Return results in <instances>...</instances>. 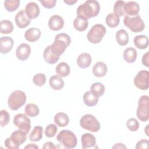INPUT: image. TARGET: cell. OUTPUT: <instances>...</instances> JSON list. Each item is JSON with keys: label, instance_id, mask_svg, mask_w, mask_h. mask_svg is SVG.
Listing matches in <instances>:
<instances>
[{"label": "cell", "instance_id": "cell-1", "mask_svg": "<svg viewBox=\"0 0 149 149\" xmlns=\"http://www.w3.org/2000/svg\"><path fill=\"white\" fill-rule=\"evenodd\" d=\"M100 11V6L95 0H87L84 3L79 5L76 10L77 17L86 19L97 16Z\"/></svg>", "mask_w": 149, "mask_h": 149}, {"label": "cell", "instance_id": "cell-2", "mask_svg": "<svg viewBox=\"0 0 149 149\" xmlns=\"http://www.w3.org/2000/svg\"><path fill=\"white\" fill-rule=\"evenodd\" d=\"M71 39L70 36L66 33L58 34L54 39V41L51 45L52 52L56 55L60 56L70 45Z\"/></svg>", "mask_w": 149, "mask_h": 149}, {"label": "cell", "instance_id": "cell-3", "mask_svg": "<svg viewBox=\"0 0 149 149\" xmlns=\"http://www.w3.org/2000/svg\"><path fill=\"white\" fill-rule=\"evenodd\" d=\"M27 133L22 130H15L12 133L10 137L6 139L4 142L5 147L8 149H18L20 146L27 139Z\"/></svg>", "mask_w": 149, "mask_h": 149}, {"label": "cell", "instance_id": "cell-4", "mask_svg": "<svg viewBox=\"0 0 149 149\" xmlns=\"http://www.w3.org/2000/svg\"><path fill=\"white\" fill-rule=\"evenodd\" d=\"M56 140L66 148H73L77 144L76 136L73 132L69 130H61L58 134Z\"/></svg>", "mask_w": 149, "mask_h": 149}, {"label": "cell", "instance_id": "cell-5", "mask_svg": "<svg viewBox=\"0 0 149 149\" xmlns=\"http://www.w3.org/2000/svg\"><path fill=\"white\" fill-rule=\"evenodd\" d=\"M26 101V95L21 90H15L9 95L8 100L9 108L12 111H16L23 106Z\"/></svg>", "mask_w": 149, "mask_h": 149}, {"label": "cell", "instance_id": "cell-6", "mask_svg": "<svg viewBox=\"0 0 149 149\" xmlns=\"http://www.w3.org/2000/svg\"><path fill=\"white\" fill-rule=\"evenodd\" d=\"M123 23L133 33H138L143 31L145 29V24L139 15L134 16H125Z\"/></svg>", "mask_w": 149, "mask_h": 149}, {"label": "cell", "instance_id": "cell-7", "mask_svg": "<svg viewBox=\"0 0 149 149\" xmlns=\"http://www.w3.org/2000/svg\"><path fill=\"white\" fill-rule=\"evenodd\" d=\"M106 33L105 27L101 24H96L91 27L87 34L88 41L93 44L100 43Z\"/></svg>", "mask_w": 149, "mask_h": 149}, {"label": "cell", "instance_id": "cell-8", "mask_svg": "<svg viewBox=\"0 0 149 149\" xmlns=\"http://www.w3.org/2000/svg\"><path fill=\"white\" fill-rule=\"evenodd\" d=\"M80 125L83 129L91 132H97L99 131L101 127L100 122L91 114L83 115L80 120Z\"/></svg>", "mask_w": 149, "mask_h": 149}, {"label": "cell", "instance_id": "cell-9", "mask_svg": "<svg viewBox=\"0 0 149 149\" xmlns=\"http://www.w3.org/2000/svg\"><path fill=\"white\" fill-rule=\"evenodd\" d=\"M148 96L143 95L139 100L138 107L137 108L136 115L137 118L142 121L146 122L149 118V111H148Z\"/></svg>", "mask_w": 149, "mask_h": 149}, {"label": "cell", "instance_id": "cell-10", "mask_svg": "<svg viewBox=\"0 0 149 149\" xmlns=\"http://www.w3.org/2000/svg\"><path fill=\"white\" fill-rule=\"evenodd\" d=\"M13 123L16 127L26 132L27 134L31 129V120L30 118L23 113H18L14 116Z\"/></svg>", "mask_w": 149, "mask_h": 149}, {"label": "cell", "instance_id": "cell-11", "mask_svg": "<svg viewBox=\"0 0 149 149\" xmlns=\"http://www.w3.org/2000/svg\"><path fill=\"white\" fill-rule=\"evenodd\" d=\"M149 72L148 70L139 71L134 78V86L141 90H147L148 88Z\"/></svg>", "mask_w": 149, "mask_h": 149}, {"label": "cell", "instance_id": "cell-12", "mask_svg": "<svg viewBox=\"0 0 149 149\" xmlns=\"http://www.w3.org/2000/svg\"><path fill=\"white\" fill-rule=\"evenodd\" d=\"M31 53V48L29 45L26 43L20 44L16 50V56L17 58L22 61H24L29 58Z\"/></svg>", "mask_w": 149, "mask_h": 149}, {"label": "cell", "instance_id": "cell-13", "mask_svg": "<svg viewBox=\"0 0 149 149\" xmlns=\"http://www.w3.org/2000/svg\"><path fill=\"white\" fill-rule=\"evenodd\" d=\"M15 20L16 26L20 29L26 27L31 22V20L27 17L24 10H21L17 13L15 17Z\"/></svg>", "mask_w": 149, "mask_h": 149}, {"label": "cell", "instance_id": "cell-14", "mask_svg": "<svg viewBox=\"0 0 149 149\" xmlns=\"http://www.w3.org/2000/svg\"><path fill=\"white\" fill-rule=\"evenodd\" d=\"M64 26L63 19L59 15L52 16L48 20V26L53 31H58L63 28Z\"/></svg>", "mask_w": 149, "mask_h": 149}, {"label": "cell", "instance_id": "cell-15", "mask_svg": "<svg viewBox=\"0 0 149 149\" xmlns=\"http://www.w3.org/2000/svg\"><path fill=\"white\" fill-rule=\"evenodd\" d=\"M25 12L30 20L34 19L40 15V8L36 2H30L26 5L25 7Z\"/></svg>", "mask_w": 149, "mask_h": 149}, {"label": "cell", "instance_id": "cell-16", "mask_svg": "<svg viewBox=\"0 0 149 149\" xmlns=\"http://www.w3.org/2000/svg\"><path fill=\"white\" fill-rule=\"evenodd\" d=\"M14 41L13 39L8 36L2 37L0 38V52L5 54L9 52L13 48Z\"/></svg>", "mask_w": 149, "mask_h": 149}, {"label": "cell", "instance_id": "cell-17", "mask_svg": "<svg viewBox=\"0 0 149 149\" xmlns=\"http://www.w3.org/2000/svg\"><path fill=\"white\" fill-rule=\"evenodd\" d=\"M140 11L139 5L134 1H129L124 5V12L129 16H134L138 15Z\"/></svg>", "mask_w": 149, "mask_h": 149}, {"label": "cell", "instance_id": "cell-18", "mask_svg": "<svg viewBox=\"0 0 149 149\" xmlns=\"http://www.w3.org/2000/svg\"><path fill=\"white\" fill-rule=\"evenodd\" d=\"M82 148L83 149L94 147L96 145V139L94 136L91 133H86L82 134L81 137Z\"/></svg>", "mask_w": 149, "mask_h": 149}, {"label": "cell", "instance_id": "cell-19", "mask_svg": "<svg viewBox=\"0 0 149 149\" xmlns=\"http://www.w3.org/2000/svg\"><path fill=\"white\" fill-rule=\"evenodd\" d=\"M41 34V32L39 29L31 27L25 31L24 38L29 42H36L40 38Z\"/></svg>", "mask_w": 149, "mask_h": 149}, {"label": "cell", "instance_id": "cell-20", "mask_svg": "<svg viewBox=\"0 0 149 149\" xmlns=\"http://www.w3.org/2000/svg\"><path fill=\"white\" fill-rule=\"evenodd\" d=\"M108 71L107 65L102 62H97L93 67L92 72L93 74L98 77H102L105 76Z\"/></svg>", "mask_w": 149, "mask_h": 149}, {"label": "cell", "instance_id": "cell-21", "mask_svg": "<svg viewBox=\"0 0 149 149\" xmlns=\"http://www.w3.org/2000/svg\"><path fill=\"white\" fill-rule=\"evenodd\" d=\"M91 63V56L87 52L80 54L77 58V64L78 66L82 69H85L90 66Z\"/></svg>", "mask_w": 149, "mask_h": 149}, {"label": "cell", "instance_id": "cell-22", "mask_svg": "<svg viewBox=\"0 0 149 149\" xmlns=\"http://www.w3.org/2000/svg\"><path fill=\"white\" fill-rule=\"evenodd\" d=\"M43 56L45 61L49 64H54L59 59V56L55 55L51 49V45L47 46L43 52Z\"/></svg>", "mask_w": 149, "mask_h": 149}, {"label": "cell", "instance_id": "cell-23", "mask_svg": "<svg viewBox=\"0 0 149 149\" xmlns=\"http://www.w3.org/2000/svg\"><path fill=\"white\" fill-rule=\"evenodd\" d=\"M134 45L140 49H144L148 46V38L145 35H138L134 37Z\"/></svg>", "mask_w": 149, "mask_h": 149}, {"label": "cell", "instance_id": "cell-24", "mask_svg": "<svg viewBox=\"0 0 149 149\" xmlns=\"http://www.w3.org/2000/svg\"><path fill=\"white\" fill-rule=\"evenodd\" d=\"M83 100L87 106L94 107L98 103L99 98L98 97L93 94L90 91H87L84 94L83 96Z\"/></svg>", "mask_w": 149, "mask_h": 149}, {"label": "cell", "instance_id": "cell-25", "mask_svg": "<svg viewBox=\"0 0 149 149\" xmlns=\"http://www.w3.org/2000/svg\"><path fill=\"white\" fill-rule=\"evenodd\" d=\"M63 80L58 75H54L49 78V86L55 90H60L64 86Z\"/></svg>", "mask_w": 149, "mask_h": 149}, {"label": "cell", "instance_id": "cell-26", "mask_svg": "<svg viewBox=\"0 0 149 149\" xmlns=\"http://www.w3.org/2000/svg\"><path fill=\"white\" fill-rule=\"evenodd\" d=\"M124 60L127 63H133L137 58V51L133 47L125 49L123 53Z\"/></svg>", "mask_w": 149, "mask_h": 149}, {"label": "cell", "instance_id": "cell-27", "mask_svg": "<svg viewBox=\"0 0 149 149\" xmlns=\"http://www.w3.org/2000/svg\"><path fill=\"white\" fill-rule=\"evenodd\" d=\"M55 72L58 76H60L61 77H65L70 74V69L67 63L62 62L59 63L56 66Z\"/></svg>", "mask_w": 149, "mask_h": 149}, {"label": "cell", "instance_id": "cell-28", "mask_svg": "<svg viewBox=\"0 0 149 149\" xmlns=\"http://www.w3.org/2000/svg\"><path fill=\"white\" fill-rule=\"evenodd\" d=\"M115 37L118 44L120 46H125L129 42L128 33L124 29L119 30L116 33Z\"/></svg>", "mask_w": 149, "mask_h": 149}, {"label": "cell", "instance_id": "cell-29", "mask_svg": "<svg viewBox=\"0 0 149 149\" xmlns=\"http://www.w3.org/2000/svg\"><path fill=\"white\" fill-rule=\"evenodd\" d=\"M54 122L59 127H65L69 122V118L64 112H58L54 116Z\"/></svg>", "mask_w": 149, "mask_h": 149}, {"label": "cell", "instance_id": "cell-30", "mask_svg": "<svg viewBox=\"0 0 149 149\" xmlns=\"http://www.w3.org/2000/svg\"><path fill=\"white\" fill-rule=\"evenodd\" d=\"M87 19L81 17H76L73 20V26L75 29L79 31H83L87 29L88 27Z\"/></svg>", "mask_w": 149, "mask_h": 149}, {"label": "cell", "instance_id": "cell-31", "mask_svg": "<svg viewBox=\"0 0 149 149\" xmlns=\"http://www.w3.org/2000/svg\"><path fill=\"white\" fill-rule=\"evenodd\" d=\"M42 127L36 126L29 135V140L31 141H39L42 138Z\"/></svg>", "mask_w": 149, "mask_h": 149}, {"label": "cell", "instance_id": "cell-32", "mask_svg": "<svg viewBox=\"0 0 149 149\" xmlns=\"http://www.w3.org/2000/svg\"><path fill=\"white\" fill-rule=\"evenodd\" d=\"M120 22L119 16L114 13H109L105 19V23L106 24L111 28L117 27Z\"/></svg>", "mask_w": 149, "mask_h": 149}, {"label": "cell", "instance_id": "cell-33", "mask_svg": "<svg viewBox=\"0 0 149 149\" xmlns=\"http://www.w3.org/2000/svg\"><path fill=\"white\" fill-rule=\"evenodd\" d=\"M105 90V86L100 82L94 83L90 87V91L98 97L104 95Z\"/></svg>", "mask_w": 149, "mask_h": 149}, {"label": "cell", "instance_id": "cell-34", "mask_svg": "<svg viewBox=\"0 0 149 149\" xmlns=\"http://www.w3.org/2000/svg\"><path fill=\"white\" fill-rule=\"evenodd\" d=\"M24 112L27 116L34 118L39 114L40 109L38 106L35 104L30 103L26 105L24 108Z\"/></svg>", "mask_w": 149, "mask_h": 149}, {"label": "cell", "instance_id": "cell-35", "mask_svg": "<svg viewBox=\"0 0 149 149\" xmlns=\"http://www.w3.org/2000/svg\"><path fill=\"white\" fill-rule=\"evenodd\" d=\"M13 25L9 20H2L0 22V31L1 34H9L13 31Z\"/></svg>", "mask_w": 149, "mask_h": 149}, {"label": "cell", "instance_id": "cell-36", "mask_svg": "<svg viewBox=\"0 0 149 149\" xmlns=\"http://www.w3.org/2000/svg\"><path fill=\"white\" fill-rule=\"evenodd\" d=\"M20 5L19 0H6L4 1V7L8 12L16 10Z\"/></svg>", "mask_w": 149, "mask_h": 149}, {"label": "cell", "instance_id": "cell-37", "mask_svg": "<svg viewBox=\"0 0 149 149\" xmlns=\"http://www.w3.org/2000/svg\"><path fill=\"white\" fill-rule=\"evenodd\" d=\"M125 2L123 1H117L113 6V12L119 16L124 15V5Z\"/></svg>", "mask_w": 149, "mask_h": 149}, {"label": "cell", "instance_id": "cell-38", "mask_svg": "<svg viewBox=\"0 0 149 149\" xmlns=\"http://www.w3.org/2000/svg\"><path fill=\"white\" fill-rule=\"evenodd\" d=\"M33 83L37 86H42L44 85L46 81V77L44 73H37L33 76Z\"/></svg>", "mask_w": 149, "mask_h": 149}, {"label": "cell", "instance_id": "cell-39", "mask_svg": "<svg viewBox=\"0 0 149 149\" xmlns=\"http://www.w3.org/2000/svg\"><path fill=\"white\" fill-rule=\"evenodd\" d=\"M58 131V128L55 124H49L47 126L45 130V134L47 137L51 138L55 136Z\"/></svg>", "mask_w": 149, "mask_h": 149}, {"label": "cell", "instance_id": "cell-40", "mask_svg": "<svg viewBox=\"0 0 149 149\" xmlns=\"http://www.w3.org/2000/svg\"><path fill=\"white\" fill-rule=\"evenodd\" d=\"M10 115L6 110L2 109L0 111V123L1 127H4L9 122Z\"/></svg>", "mask_w": 149, "mask_h": 149}, {"label": "cell", "instance_id": "cell-41", "mask_svg": "<svg viewBox=\"0 0 149 149\" xmlns=\"http://www.w3.org/2000/svg\"><path fill=\"white\" fill-rule=\"evenodd\" d=\"M126 126L131 132H136L139 127V123L135 118H130L127 120Z\"/></svg>", "mask_w": 149, "mask_h": 149}, {"label": "cell", "instance_id": "cell-42", "mask_svg": "<svg viewBox=\"0 0 149 149\" xmlns=\"http://www.w3.org/2000/svg\"><path fill=\"white\" fill-rule=\"evenodd\" d=\"M39 2L44 8L47 9L53 8L56 3V0H40Z\"/></svg>", "mask_w": 149, "mask_h": 149}, {"label": "cell", "instance_id": "cell-43", "mask_svg": "<svg viewBox=\"0 0 149 149\" xmlns=\"http://www.w3.org/2000/svg\"><path fill=\"white\" fill-rule=\"evenodd\" d=\"M148 144H149V141L147 139H141V140L139 141L137 143L136 145V149L148 148Z\"/></svg>", "mask_w": 149, "mask_h": 149}, {"label": "cell", "instance_id": "cell-44", "mask_svg": "<svg viewBox=\"0 0 149 149\" xmlns=\"http://www.w3.org/2000/svg\"><path fill=\"white\" fill-rule=\"evenodd\" d=\"M142 63L144 66L148 68L149 67V57L148 52H147L142 56Z\"/></svg>", "mask_w": 149, "mask_h": 149}, {"label": "cell", "instance_id": "cell-45", "mask_svg": "<svg viewBox=\"0 0 149 149\" xmlns=\"http://www.w3.org/2000/svg\"><path fill=\"white\" fill-rule=\"evenodd\" d=\"M56 148L57 147L55 146L52 142H51V141H48L45 143L42 146L43 149H47V148L52 149V148Z\"/></svg>", "mask_w": 149, "mask_h": 149}, {"label": "cell", "instance_id": "cell-46", "mask_svg": "<svg viewBox=\"0 0 149 149\" xmlns=\"http://www.w3.org/2000/svg\"><path fill=\"white\" fill-rule=\"evenodd\" d=\"M112 148H126V147L122 143H116L112 147Z\"/></svg>", "mask_w": 149, "mask_h": 149}, {"label": "cell", "instance_id": "cell-47", "mask_svg": "<svg viewBox=\"0 0 149 149\" xmlns=\"http://www.w3.org/2000/svg\"><path fill=\"white\" fill-rule=\"evenodd\" d=\"M24 148L25 149H26V148H31V149H38V146H37L36 144H29L28 145H27L26 146H25L24 147Z\"/></svg>", "mask_w": 149, "mask_h": 149}, {"label": "cell", "instance_id": "cell-48", "mask_svg": "<svg viewBox=\"0 0 149 149\" xmlns=\"http://www.w3.org/2000/svg\"><path fill=\"white\" fill-rule=\"evenodd\" d=\"M63 2L68 5H72L77 2V0H64Z\"/></svg>", "mask_w": 149, "mask_h": 149}, {"label": "cell", "instance_id": "cell-49", "mask_svg": "<svg viewBox=\"0 0 149 149\" xmlns=\"http://www.w3.org/2000/svg\"><path fill=\"white\" fill-rule=\"evenodd\" d=\"M148 125H147V126H146V128H145V133H146V135H147V136H149V135H148Z\"/></svg>", "mask_w": 149, "mask_h": 149}]
</instances>
